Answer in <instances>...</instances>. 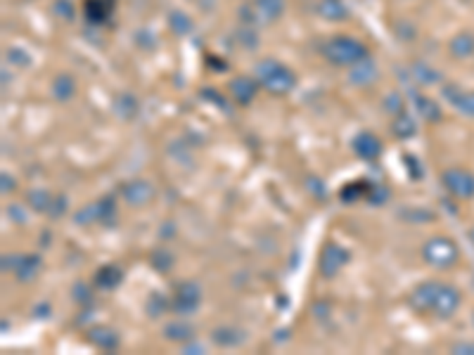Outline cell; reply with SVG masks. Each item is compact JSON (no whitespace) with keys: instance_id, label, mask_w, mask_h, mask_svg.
Wrapping results in <instances>:
<instances>
[{"instance_id":"6da1fadb","label":"cell","mask_w":474,"mask_h":355,"mask_svg":"<svg viewBox=\"0 0 474 355\" xmlns=\"http://www.w3.org/2000/svg\"><path fill=\"white\" fill-rule=\"evenodd\" d=\"M257 74L259 78L266 83V88L270 90V93H287V90L294 88V76H292L290 69H285L282 64L278 62H270V59H263V62L257 67Z\"/></svg>"},{"instance_id":"7a4b0ae2","label":"cell","mask_w":474,"mask_h":355,"mask_svg":"<svg viewBox=\"0 0 474 355\" xmlns=\"http://www.w3.org/2000/svg\"><path fill=\"white\" fill-rule=\"evenodd\" d=\"M327 57L334 64H356L365 57V47L358 41L339 36L327 45Z\"/></svg>"},{"instance_id":"3957f363","label":"cell","mask_w":474,"mask_h":355,"mask_svg":"<svg viewBox=\"0 0 474 355\" xmlns=\"http://www.w3.org/2000/svg\"><path fill=\"white\" fill-rule=\"evenodd\" d=\"M422 254H424V261L431 263V266L444 268L453 263V258H455V246L449 239H444V237H434V239L424 244Z\"/></svg>"},{"instance_id":"277c9868","label":"cell","mask_w":474,"mask_h":355,"mask_svg":"<svg viewBox=\"0 0 474 355\" xmlns=\"http://www.w3.org/2000/svg\"><path fill=\"white\" fill-rule=\"evenodd\" d=\"M349 263V251L339 244H327L321 258V272L325 277H334Z\"/></svg>"},{"instance_id":"5b68a950","label":"cell","mask_w":474,"mask_h":355,"mask_svg":"<svg viewBox=\"0 0 474 355\" xmlns=\"http://www.w3.org/2000/svg\"><path fill=\"white\" fill-rule=\"evenodd\" d=\"M200 305V289L193 282H183L175 289V301H173V310L178 315H190L197 310Z\"/></svg>"},{"instance_id":"8992f818","label":"cell","mask_w":474,"mask_h":355,"mask_svg":"<svg viewBox=\"0 0 474 355\" xmlns=\"http://www.w3.org/2000/svg\"><path fill=\"white\" fill-rule=\"evenodd\" d=\"M121 195H124V199L131 204V206H140V204L150 202L154 190H152L150 182H145V180H131L121 187Z\"/></svg>"},{"instance_id":"52a82bcc","label":"cell","mask_w":474,"mask_h":355,"mask_svg":"<svg viewBox=\"0 0 474 355\" xmlns=\"http://www.w3.org/2000/svg\"><path fill=\"white\" fill-rule=\"evenodd\" d=\"M354 152L358 154L360 159L372 161L382 154V142L372 136V133H358V136L354 138Z\"/></svg>"},{"instance_id":"ba28073f","label":"cell","mask_w":474,"mask_h":355,"mask_svg":"<svg viewBox=\"0 0 474 355\" xmlns=\"http://www.w3.org/2000/svg\"><path fill=\"white\" fill-rule=\"evenodd\" d=\"M8 268H12L14 275H17L22 282L26 279H34L36 272L41 270V258L39 256H14L12 263H5V270Z\"/></svg>"},{"instance_id":"9c48e42d","label":"cell","mask_w":474,"mask_h":355,"mask_svg":"<svg viewBox=\"0 0 474 355\" xmlns=\"http://www.w3.org/2000/svg\"><path fill=\"white\" fill-rule=\"evenodd\" d=\"M439 284H434V282H427V284H422V287H418L413 292V296H410V305L413 308H418V310H427L434 305V301H436V296H439Z\"/></svg>"},{"instance_id":"30bf717a","label":"cell","mask_w":474,"mask_h":355,"mask_svg":"<svg viewBox=\"0 0 474 355\" xmlns=\"http://www.w3.org/2000/svg\"><path fill=\"white\" fill-rule=\"evenodd\" d=\"M230 93L239 105H249L257 95V80L247 78V76H239L230 83Z\"/></svg>"},{"instance_id":"8fae6325","label":"cell","mask_w":474,"mask_h":355,"mask_svg":"<svg viewBox=\"0 0 474 355\" xmlns=\"http://www.w3.org/2000/svg\"><path fill=\"white\" fill-rule=\"evenodd\" d=\"M88 338L98 348H105V351H114V348L119 346V336H116L111 330H105V327H95V330H90Z\"/></svg>"},{"instance_id":"7c38bea8","label":"cell","mask_w":474,"mask_h":355,"mask_svg":"<svg viewBox=\"0 0 474 355\" xmlns=\"http://www.w3.org/2000/svg\"><path fill=\"white\" fill-rule=\"evenodd\" d=\"M457 305V296L453 289H439V296L434 301V308L439 315H451L453 308Z\"/></svg>"},{"instance_id":"4fadbf2b","label":"cell","mask_w":474,"mask_h":355,"mask_svg":"<svg viewBox=\"0 0 474 355\" xmlns=\"http://www.w3.org/2000/svg\"><path fill=\"white\" fill-rule=\"evenodd\" d=\"M121 277H124V272H121L116 266H105L103 270L98 272V284L105 289H114L121 284Z\"/></svg>"},{"instance_id":"5bb4252c","label":"cell","mask_w":474,"mask_h":355,"mask_svg":"<svg viewBox=\"0 0 474 355\" xmlns=\"http://www.w3.org/2000/svg\"><path fill=\"white\" fill-rule=\"evenodd\" d=\"M446 185L451 187L453 192H457V195H470L472 192V185H470V178H462V173H457V171H449V173L444 175Z\"/></svg>"},{"instance_id":"9a60e30c","label":"cell","mask_w":474,"mask_h":355,"mask_svg":"<svg viewBox=\"0 0 474 355\" xmlns=\"http://www.w3.org/2000/svg\"><path fill=\"white\" fill-rule=\"evenodd\" d=\"M166 336L171 338V341H188V338H193V327L173 322V325L166 327Z\"/></svg>"},{"instance_id":"2e32d148","label":"cell","mask_w":474,"mask_h":355,"mask_svg":"<svg viewBox=\"0 0 474 355\" xmlns=\"http://www.w3.org/2000/svg\"><path fill=\"white\" fill-rule=\"evenodd\" d=\"M114 218H116V204H114V199L107 197V199H103V202L98 204V220H107V223H114Z\"/></svg>"},{"instance_id":"e0dca14e","label":"cell","mask_w":474,"mask_h":355,"mask_svg":"<svg viewBox=\"0 0 474 355\" xmlns=\"http://www.w3.org/2000/svg\"><path fill=\"white\" fill-rule=\"evenodd\" d=\"M29 204L36 211H47V208H50V195L43 190H34V192H29Z\"/></svg>"},{"instance_id":"ac0fdd59","label":"cell","mask_w":474,"mask_h":355,"mask_svg":"<svg viewBox=\"0 0 474 355\" xmlns=\"http://www.w3.org/2000/svg\"><path fill=\"white\" fill-rule=\"evenodd\" d=\"M257 5H259L261 12H263L266 19L278 17L280 10H282V0H257Z\"/></svg>"},{"instance_id":"d6986e66","label":"cell","mask_w":474,"mask_h":355,"mask_svg":"<svg viewBox=\"0 0 474 355\" xmlns=\"http://www.w3.org/2000/svg\"><path fill=\"white\" fill-rule=\"evenodd\" d=\"M74 95V83H72V78H67V76H60L55 80V98L57 100H67V98H72Z\"/></svg>"},{"instance_id":"ffe728a7","label":"cell","mask_w":474,"mask_h":355,"mask_svg":"<svg viewBox=\"0 0 474 355\" xmlns=\"http://www.w3.org/2000/svg\"><path fill=\"white\" fill-rule=\"evenodd\" d=\"M214 341L221 343V346H235L239 341V332L235 330H216L214 332Z\"/></svg>"},{"instance_id":"44dd1931","label":"cell","mask_w":474,"mask_h":355,"mask_svg":"<svg viewBox=\"0 0 474 355\" xmlns=\"http://www.w3.org/2000/svg\"><path fill=\"white\" fill-rule=\"evenodd\" d=\"M370 78H375V67L372 64H363V67L351 69V80H356V83H367Z\"/></svg>"},{"instance_id":"7402d4cb","label":"cell","mask_w":474,"mask_h":355,"mask_svg":"<svg viewBox=\"0 0 474 355\" xmlns=\"http://www.w3.org/2000/svg\"><path fill=\"white\" fill-rule=\"evenodd\" d=\"M394 133H396L398 138H408L410 133H413V121H410L408 116H398L396 121H394Z\"/></svg>"},{"instance_id":"603a6c76","label":"cell","mask_w":474,"mask_h":355,"mask_svg":"<svg viewBox=\"0 0 474 355\" xmlns=\"http://www.w3.org/2000/svg\"><path fill=\"white\" fill-rule=\"evenodd\" d=\"M164 308H166V301H164L159 294H152V299L147 301V310H150V315H152V317L162 315Z\"/></svg>"},{"instance_id":"cb8c5ba5","label":"cell","mask_w":474,"mask_h":355,"mask_svg":"<svg viewBox=\"0 0 474 355\" xmlns=\"http://www.w3.org/2000/svg\"><path fill=\"white\" fill-rule=\"evenodd\" d=\"M387 197H389V192H387V187H382V185H370V190H367V199H370L372 204H382Z\"/></svg>"},{"instance_id":"d4e9b609","label":"cell","mask_w":474,"mask_h":355,"mask_svg":"<svg viewBox=\"0 0 474 355\" xmlns=\"http://www.w3.org/2000/svg\"><path fill=\"white\" fill-rule=\"evenodd\" d=\"M65 206H67V202H65V197H60V199H55V202H50V216H55V218H60L62 213H65Z\"/></svg>"},{"instance_id":"484cf974","label":"cell","mask_w":474,"mask_h":355,"mask_svg":"<svg viewBox=\"0 0 474 355\" xmlns=\"http://www.w3.org/2000/svg\"><path fill=\"white\" fill-rule=\"evenodd\" d=\"M321 10H330V12H325V17H334V19H339V17H344V10L339 8V5H334V3H325L321 5Z\"/></svg>"}]
</instances>
